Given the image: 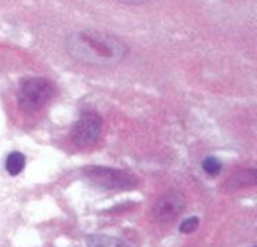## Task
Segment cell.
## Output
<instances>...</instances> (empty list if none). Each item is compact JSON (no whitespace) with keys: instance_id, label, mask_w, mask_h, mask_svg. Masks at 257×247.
<instances>
[{"instance_id":"1","label":"cell","mask_w":257,"mask_h":247,"mask_svg":"<svg viewBox=\"0 0 257 247\" xmlns=\"http://www.w3.org/2000/svg\"><path fill=\"white\" fill-rule=\"evenodd\" d=\"M66 51L75 62L83 65L111 68L126 57L128 47L114 35L84 29L68 36Z\"/></svg>"},{"instance_id":"9","label":"cell","mask_w":257,"mask_h":247,"mask_svg":"<svg viewBox=\"0 0 257 247\" xmlns=\"http://www.w3.org/2000/svg\"><path fill=\"white\" fill-rule=\"evenodd\" d=\"M202 168H203V171H205L208 175L215 177V175H218V174L221 172L223 164H221V161H220L218 158H215V157H206V158L203 160V163H202Z\"/></svg>"},{"instance_id":"5","label":"cell","mask_w":257,"mask_h":247,"mask_svg":"<svg viewBox=\"0 0 257 247\" xmlns=\"http://www.w3.org/2000/svg\"><path fill=\"white\" fill-rule=\"evenodd\" d=\"M185 208V196L178 190H169L158 198L152 208V216L160 223L175 220Z\"/></svg>"},{"instance_id":"6","label":"cell","mask_w":257,"mask_h":247,"mask_svg":"<svg viewBox=\"0 0 257 247\" xmlns=\"http://www.w3.org/2000/svg\"><path fill=\"white\" fill-rule=\"evenodd\" d=\"M257 183V171L256 169H248V171H242L238 172L235 175H232L223 186L224 192H233L238 189H244V187H253Z\"/></svg>"},{"instance_id":"11","label":"cell","mask_w":257,"mask_h":247,"mask_svg":"<svg viewBox=\"0 0 257 247\" xmlns=\"http://www.w3.org/2000/svg\"><path fill=\"white\" fill-rule=\"evenodd\" d=\"M116 2H120L123 5H131V6H139V5H143L149 0H116Z\"/></svg>"},{"instance_id":"7","label":"cell","mask_w":257,"mask_h":247,"mask_svg":"<svg viewBox=\"0 0 257 247\" xmlns=\"http://www.w3.org/2000/svg\"><path fill=\"white\" fill-rule=\"evenodd\" d=\"M86 244L87 247H131L126 243H123L119 238L110 237V235H104V234H93L89 235L86 238Z\"/></svg>"},{"instance_id":"10","label":"cell","mask_w":257,"mask_h":247,"mask_svg":"<svg viewBox=\"0 0 257 247\" xmlns=\"http://www.w3.org/2000/svg\"><path fill=\"white\" fill-rule=\"evenodd\" d=\"M197 228H199V219H197V217H190V219H187V220H184V222L181 223L179 231H181L182 234H191V232H194Z\"/></svg>"},{"instance_id":"8","label":"cell","mask_w":257,"mask_h":247,"mask_svg":"<svg viewBox=\"0 0 257 247\" xmlns=\"http://www.w3.org/2000/svg\"><path fill=\"white\" fill-rule=\"evenodd\" d=\"M24 164H26V157L21 152H11L6 158V171L12 177L18 175L24 169Z\"/></svg>"},{"instance_id":"4","label":"cell","mask_w":257,"mask_h":247,"mask_svg":"<svg viewBox=\"0 0 257 247\" xmlns=\"http://www.w3.org/2000/svg\"><path fill=\"white\" fill-rule=\"evenodd\" d=\"M101 131H102L101 118L95 113H86L74 124L71 131V139L75 145L86 148L95 145L99 140Z\"/></svg>"},{"instance_id":"2","label":"cell","mask_w":257,"mask_h":247,"mask_svg":"<svg viewBox=\"0 0 257 247\" xmlns=\"http://www.w3.org/2000/svg\"><path fill=\"white\" fill-rule=\"evenodd\" d=\"M83 175L92 186L101 190L122 192L137 187V180L131 174L120 169L105 166H86L83 168Z\"/></svg>"},{"instance_id":"3","label":"cell","mask_w":257,"mask_h":247,"mask_svg":"<svg viewBox=\"0 0 257 247\" xmlns=\"http://www.w3.org/2000/svg\"><path fill=\"white\" fill-rule=\"evenodd\" d=\"M54 94V86L50 80L42 77L27 78L21 83L18 91V103L23 110L33 113L41 110Z\"/></svg>"}]
</instances>
